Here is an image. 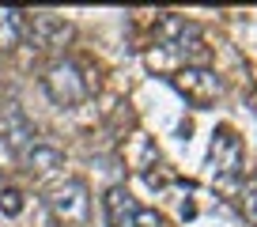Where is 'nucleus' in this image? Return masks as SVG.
I'll use <instances>...</instances> for the list:
<instances>
[{"label":"nucleus","instance_id":"f257e3e1","mask_svg":"<svg viewBox=\"0 0 257 227\" xmlns=\"http://www.w3.org/2000/svg\"><path fill=\"white\" fill-rule=\"evenodd\" d=\"M155 38L163 42V49H170V53L185 57V65H193V68H201L204 61H208V49H204L201 27L189 23L185 16H174V12H167V16L155 23Z\"/></svg>","mask_w":257,"mask_h":227},{"label":"nucleus","instance_id":"f03ea898","mask_svg":"<svg viewBox=\"0 0 257 227\" xmlns=\"http://www.w3.org/2000/svg\"><path fill=\"white\" fill-rule=\"evenodd\" d=\"M46 208L57 227H87L91 219V197L80 178H64L53 189H46Z\"/></svg>","mask_w":257,"mask_h":227},{"label":"nucleus","instance_id":"7ed1b4c3","mask_svg":"<svg viewBox=\"0 0 257 227\" xmlns=\"http://www.w3.org/2000/svg\"><path fill=\"white\" fill-rule=\"evenodd\" d=\"M42 87L53 98V106H61V110H72V106H80L91 95V83L76 61H53L42 72Z\"/></svg>","mask_w":257,"mask_h":227},{"label":"nucleus","instance_id":"20e7f679","mask_svg":"<svg viewBox=\"0 0 257 227\" xmlns=\"http://www.w3.org/2000/svg\"><path fill=\"white\" fill-rule=\"evenodd\" d=\"M208 163H212V174L219 182H234L246 167V152H242V137L234 129H216L212 137V152H208Z\"/></svg>","mask_w":257,"mask_h":227},{"label":"nucleus","instance_id":"39448f33","mask_svg":"<svg viewBox=\"0 0 257 227\" xmlns=\"http://www.w3.org/2000/svg\"><path fill=\"white\" fill-rule=\"evenodd\" d=\"M170 83H174L193 106H212L219 95H223V83H219V76L212 72L208 65H201V68H193V65L178 68V72L170 76Z\"/></svg>","mask_w":257,"mask_h":227},{"label":"nucleus","instance_id":"423d86ee","mask_svg":"<svg viewBox=\"0 0 257 227\" xmlns=\"http://www.w3.org/2000/svg\"><path fill=\"white\" fill-rule=\"evenodd\" d=\"M0 137H4V148L12 155H23L31 144H38V129H34V122L27 118V110L19 102H4V110H0Z\"/></svg>","mask_w":257,"mask_h":227},{"label":"nucleus","instance_id":"0eeeda50","mask_svg":"<svg viewBox=\"0 0 257 227\" xmlns=\"http://www.w3.org/2000/svg\"><path fill=\"white\" fill-rule=\"evenodd\" d=\"M27 34L38 49H53L64 46V38L72 34V23L57 12H34V16H27Z\"/></svg>","mask_w":257,"mask_h":227},{"label":"nucleus","instance_id":"6e6552de","mask_svg":"<svg viewBox=\"0 0 257 227\" xmlns=\"http://www.w3.org/2000/svg\"><path fill=\"white\" fill-rule=\"evenodd\" d=\"M102 208H106V223H110V227H137L140 204H137V197L128 193L125 186H110V189H106Z\"/></svg>","mask_w":257,"mask_h":227},{"label":"nucleus","instance_id":"1a4fd4ad","mask_svg":"<svg viewBox=\"0 0 257 227\" xmlns=\"http://www.w3.org/2000/svg\"><path fill=\"white\" fill-rule=\"evenodd\" d=\"M23 167L31 170V174H57V170L64 167V152L53 144H46V140H38V144H31L23 155Z\"/></svg>","mask_w":257,"mask_h":227},{"label":"nucleus","instance_id":"9d476101","mask_svg":"<svg viewBox=\"0 0 257 227\" xmlns=\"http://www.w3.org/2000/svg\"><path fill=\"white\" fill-rule=\"evenodd\" d=\"M23 34H27V12L0 8V53H12L23 42Z\"/></svg>","mask_w":257,"mask_h":227},{"label":"nucleus","instance_id":"9b49d317","mask_svg":"<svg viewBox=\"0 0 257 227\" xmlns=\"http://www.w3.org/2000/svg\"><path fill=\"white\" fill-rule=\"evenodd\" d=\"M238 208H242V216H246V223L257 227V178H249V182L238 186Z\"/></svg>","mask_w":257,"mask_h":227},{"label":"nucleus","instance_id":"f8f14e48","mask_svg":"<svg viewBox=\"0 0 257 227\" xmlns=\"http://www.w3.org/2000/svg\"><path fill=\"white\" fill-rule=\"evenodd\" d=\"M0 212H4V216H19V212H23V193H19L16 186L0 189Z\"/></svg>","mask_w":257,"mask_h":227}]
</instances>
